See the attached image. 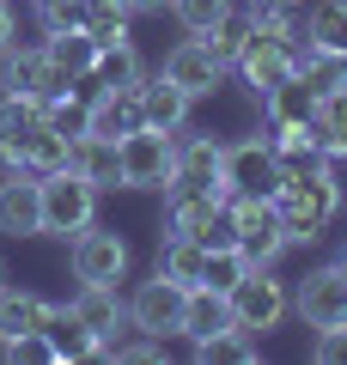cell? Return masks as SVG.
<instances>
[{
  "label": "cell",
  "mask_w": 347,
  "mask_h": 365,
  "mask_svg": "<svg viewBox=\"0 0 347 365\" xmlns=\"http://www.w3.org/2000/svg\"><path fill=\"white\" fill-rule=\"evenodd\" d=\"M274 207H281V225H286V237H293V244H317V237L341 220V177H335V165L281 177Z\"/></svg>",
  "instance_id": "obj_1"
},
{
  "label": "cell",
  "mask_w": 347,
  "mask_h": 365,
  "mask_svg": "<svg viewBox=\"0 0 347 365\" xmlns=\"http://www.w3.org/2000/svg\"><path fill=\"white\" fill-rule=\"evenodd\" d=\"M74 170L91 189H122V140H104V134H79L74 140Z\"/></svg>",
  "instance_id": "obj_22"
},
{
  "label": "cell",
  "mask_w": 347,
  "mask_h": 365,
  "mask_svg": "<svg viewBox=\"0 0 347 365\" xmlns=\"http://www.w3.org/2000/svg\"><path fill=\"white\" fill-rule=\"evenodd\" d=\"M129 19H134L129 6H91V13H86V37L98 43V49H104V43H129L134 37Z\"/></svg>",
  "instance_id": "obj_36"
},
{
  "label": "cell",
  "mask_w": 347,
  "mask_h": 365,
  "mask_svg": "<svg viewBox=\"0 0 347 365\" xmlns=\"http://www.w3.org/2000/svg\"><path fill=\"white\" fill-rule=\"evenodd\" d=\"M0 287H6V262H0Z\"/></svg>",
  "instance_id": "obj_46"
},
{
  "label": "cell",
  "mask_w": 347,
  "mask_h": 365,
  "mask_svg": "<svg viewBox=\"0 0 347 365\" xmlns=\"http://www.w3.org/2000/svg\"><path fill=\"white\" fill-rule=\"evenodd\" d=\"M219 220H226V189H213V182H165V213H159L165 237H207Z\"/></svg>",
  "instance_id": "obj_7"
},
{
  "label": "cell",
  "mask_w": 347,
  "mask_h": 365,
  "mask_svg": "<svg viewBox=\"0 0 347 365\" xmlns=\"http://www.w3.org/2000/svg\"><path fill=\"white\" fill-rule=\"evenodd\" d=\"M268 140H274V165H281V177H298V170L335 165V158L311 140V128H281V134H268Z\"/></svg>",
  "instance_id": "obj_30"
},
{
  "label": "cell",
  "mask_w": 347,
  "mask_h": 365,
  "mask_svg": "<svg viewBox=\"0 0 347 365\" xmlns=\"http://www.w3.org/2000/svg\"><path fill=\"white\" fill-rule=\"evenodd\" d=\"M231 6H238V0H171V19L183 25V37H207Z\"/></svg>",
  "instance_id": "obj_34"
},
{
  "label": "cell",
  "mask_w": 347,
  "mask_h": 365,
  "mask_svg": "<svg viewBox=\"0 0 347 365\" xmlns=\"http://www.w3.org/2000/svg\"><path fill=\"white\" fill-rule=\"evenodd\" d=\"M129 335H134V329H129ZM104 359H122V365H153V359H165V341H153V335L110 341V347H104Z\"/></svg>",
  "instance_id": "obj_38"
},
{
  "label": "cell",
  "mask_w": 347,
  "mask_h": 365,
  "mask_svg": "<svg viewBox=\"0 0 347 365\" xmlns=\"http://www.w3.org/2000/svg\"><path fill=\"white\" fill-rule=\"evenodd\" d=\"M91 6H122V0H86V13H91Z\"/></svg>",
  "instance_id": "obj_44"
},
{
  "label": "cell",
  "mask_w": 347,
  "mask_h": 365,
  "mask_svg": "<svg viewBox=\"0 0 347 365\" xmlns=\"http://www.w3.org/2000/svg\"><path fill=\"white\" fill-rule=\"evenodd\" d=\"M67 311H74L79 323H86L91 335L104 341V347L129 335V299H122L116 287H104V280H79L74 299H67ZM98 359H104V353H98Z\"/></svg>",
  "instance_id": "obj_14"
},
{
  "label": "cell",
  "mask_w": 347,
  "mask_h": 365,
  "mask_svg": "<svg viewBox=\"0 0 347 365\" xmlns=\"http://www.w3.org/2000/svg\"><path fill=\"white\" fill-rule=\"evenodd\" d=\"M219 170H226V140L183 128L177 134V177H171V182H213V189H226Z\"/></svg>",
  "instance_id": "obj_21"
},
{
  "label": "cell",
  "mask_w": 347,
  "mask_h": 365,
  "mask_svg": "<svg viewBox=\"0 0 347 365\" xmlns=\"http://www.w3.org/2000/svg\"><path fill=\"white\" fill-rule=\"evenodd\" d=\"M37 25H43V37H55V31H86V0H37Z\"/></svg>",
  "instance_id": "obj_37"
},
{
  "label": "cell",
  "mask_w": 347,
  "mask_h": 365,
  "mask_svg": "<svg viewBox=\"0 0 347 365\" xmlns=\"http://www.w3.org/2000/svg\"><path fill=\"white\" fill-rule=\"evenodd\" d=\"M311 116H317V91H311L305 73L281 79V86L262 98V122H268V134H281V128H311Z\"/></svg>",
  "instance_id": "obj_19"
},
{
  "label": "cell",
  "mask_w": 347,
  "mask_h": 365,
  "mask_svg": "<svg viewBox=\"0 0 347 365\" xmlns=\"http://www.w3.org/2000/svg\"><path fill=\"white\" fill-rule=\"evenodd\" d=\"M219 329H238V323H231L226 292H213V287H189V304H183V341L219 335Z\"/></svg>",
  "instance_id": "obj_26"
},
{
  "label": "cell",
  "mask_w": 347,
  "mask_h": 365,
  "mask_svg": "<svg viewBox=\"0 0 347 365\" xmlns=\"http://www.w3.org/2000/svg\"><path fill=\"white\" fill-rule=\"evenodd\" d=\"M298 43H305V37H298ZM298 43L256 37V31H250V43H244V55L231 61V73L244 79V86L256 91V98H268V91L281 86V79H293V73H298Z\"/></svg>",
  "instance_id": "obj_12"
},
{
  "label": "cell",
  "mask_w": 347,
  "mask_h": 365,
  "mask_svg": "<svg viewBox=\"0 0 347 365\" xmlns=\"http://www.w3.org/2000/svg\"><path fill=\"white\" fill-rule=\"evenodd\" d=\"M311 140H317L323 153L335 158V165H347V86H341V91H323V98H317Z\"/></svg>",
  "instance_id": "obj_25"
},
{
  "label": "cell",
  "mask_w": 347,
  "mask_h": 365,
  "mask_svg": "<svg viewBox=\"0 0 347 365\" xmlns=\"http://www.w3.org/2000/svg\"><path fill=\"white\" fill-rule=\"evenodd\" d=\"M86 225H98V189L79 177L74 165L43 177V237H79Z\"/></svg>",
  "instance_id": "obj_4"
},
{
  "label": "cell",
  "mask_w": 347,
  "mask_h": 365,
  "mask_svg": "<svg viewBox=\"0 0 347 365\" xmlns=\"http://www.w3.org/2000/svg\"><path fill=\"white\" fill-rule=\"evenodd\" d=\"M305 43L347 55V0H317V6H311V19H305Z\"/></svg>",
  "instance_id": "obj_32"
},
{
  "label": "cell",
  "mask_w": 347,
  "mask_h": 365,
  "mask_svg": "<svg viewBox=\"0 0 347 365\" xmlns=\"http://www.w3.org/2000/svg\"><path fill=\"white\" fill-rule=\"evenodd\" d=\"M13 43H19V19H13V6L0 0V55L13 49Z\"/></svg>",
  "instance_id": "obj_41"
},
{
  "label": "cell",
  "mask_w": 347,
  "mask_h": 365,
  "mask_svg": "<svg viewBox=\"0 0 347 365\" xmlns=\"http://www.w3.org/2000/svg\"><path fill=\"white\" fill-rule=\"evenodd\" d=\"M0 359H37V365H55V347H49V335L43 329H31V335H13V341H0Z\"/></svg>",
  "instance_id": "obj_39"
},
{
  "label": "cell",
  "mask_w": 347,
  "mask_h": 365,
  "mask_svg": "<svg viewBox=\"0 0 347 365\" xmlns=\"http://www.w3.org/2000/svg\"><path fill=\"white\" fill-rule=\"evenodd\" d=\"M43 317H49V299L31 287H0V341H13V335H31V329H43Z\"/></svg>",
  "instance_id": "obj_24"
},
{
  "label": "cell",
  "mask_w": 347,
  "mask_h": 365,
  "mask_svg": "<svg viewBox=\"0 0 347 365\" xmlns=\"http://www.w3.org/2000/svg\"><path fill=\"white\" fill-rule=\"evenodd\" d=\"M189 347H195L201 365H262L256 335H244V329H219V335H201V341H189Z\"/></svg>",
  "instance_id": "obj_28"
},
{
  "label": "cell",
  "mask_w": 347,
  "mask_h": 365,
  "mask_svg": "<svg viewBox=\"0 0 347 365\" xmlns=\"http://www.w3.org/2000/svg\"><path fill=\"white\" fill-rule=\"evenodd\" d=\"M129 13H171V0H122Z\"/></svg>",
  "instance_id": "obj_43"
},
{
  "label": "cell",
  "mask_w": 347,
  "mask_h": 365,
  "mask_svg": "<svg viewBox=\"0 0 347 365\" xmlns=\"http://www.w3.org/2000/svg\"><path fill=\"white\" fill-rule=\"evenodd\" d=\"M177 177V134L134 128L122 134V189H165Z\"/></svg>",
  "instance_id": "obj_8"
},
{
  "label": "cell",
  "mask_w": 347,
  "mask_h": 365,
  "mask_svg": "<svg viewBox=\"0 0 347 365\" xmlns=\"http://www.w3.org/2000/svg\"><path fill=\"white\" fill-rule=\"evenodd\" d=\"M244 6H262V13H298L305 0H244Z\"/></svg>",
  "instance_id": "obj_42"
},
{
  "label": "cell",
  "mask_w": 347,
  "mask_h": 365,
  "mask_svg": "<svg viewBox=\"0 0 347 365\" xmlns=\"http://www.w3.org/2000/svg\"><path fill=\"white\" fill-rule=\"evenodd\" d=\"M207 268V244L201 237H159V274L177 280V287H201Z\"/></svg>",
  "instance_id": "obj_27"
},
{
  "label": "cell",
  "mask_w": 347,
  "mask_h": 365,
  "mask_svg": "<svg viewBox=\"0 0 347 365\" xmlns=\"http://www.w3.org/2000/svg\"><path fill=\"white\" fill-rule=\"evenodd\" d=\"M67 165H74V140H67L61 128H49V116H43V128L31 134L25 165H19V170H31V177L43 182V177H55V170H67Z\"/></svg>",
  "instance_id": "obj_29"
},
{
  "label": "cell",
  "mask_w": 347,
  "mask_h": 365,
  "mask_svg": "<svg viewBox=\"0 0 347 365\" xmlns=\"http://www.w3.org/2000/svg\"><path fill=\"white\" fill-rule=\"evenodd\" d=\"M335 268H341V274H347V250H341V256H335Z\"/></svg>",
  "instance_id": "obj_45"
},
{
  "label": "cell",
  "mask_w": 347,
  "mask_h": 365,
  "mask_svg": "<svg viewBox=\"0 0 347 365\" xmlns=\"http://www.w3.org/2000/svg\"><path fill=\"white\" fill-rule=\"evenodd\" d=\"M244 43H250V13H244V6H231V13L219 19L213 31H207V49H213L226 67L238 61V55H244Z\"/></svg>",
  "instance_id": "obj_35"
},
{
  "label": "cell",
  "mask_w": 347,
  "mask_h": 365,
  "mask_svg": "<svg viewBox=\"0 0 347 365\" xmlns=\"http://www.w3.org/2000/svg\"><path fill=\"white\" fill-rule=\"evenodd\" d=\"M61 86H74V79L55 73V61L43 49H6L0 55V98H37V104H49Z\"/></svg>",
  "instance_id": "obj_13"
},
{
  "label": "cell",
  "mask_w": 347,
  "mask_h": 365,
  "mask_svg": "<svg viewBox=\"0 0 347 365\" xmlns=\"http://www.w3.org/2000/svg\"><path fill=\"white\" fill-rule=\"evenodd\" d=\"M226 220H231V244L244 250L250 268H274V262L293 250L274 195H226Z\"/></svg>",
  "instance_id": "obj_2"
},
{
  "label": "cell",
  "mask_w": 347,
  "mask_h": 365,
  "mask_svg": "<svg viewBox=\"0 0 347 365\" xmlns=\"http://www.w3.org/2000/svg\"><path fill=\"white\" fill-rule=\"evenodd\" d=\"M43 55L55 61V73H61V79H86L91 61H98V43H91L86 31H55V37L43 43Z\"/></svg>",
  "instance_id": "obj_31"
},
{
  "label": "cell",
  "mask_w": 347,
  "mask_h": 365,
  "mask_svg": "<svg viewBox=\"0 0 347 365\" xmlns=\"http://www.w3.org/2000/svg\"><path fill=\"white\" fill-rule=\"evenodd\" d=\"M0 232L6 237H43V182L31 170L0 177Z\"/></svg>",
  "instance_id": "obj_15"
},
{
  "label": "cell",
  "mask_w": 347,
  "mask_h": 365,
  "mask_svg": "<svg viewBox=\"0 0 347 365\" xmlns=\"http://www.w3.org/2000/svg\"><path fill=\"white\" fill-rule=\"evenodd\" d=\"M293 317L305 329H329V323H347V274L335 262H317L311 274L293 280Z\"/></svg>",
  "instance_id": "obj_10"
},
{
  "label": "cell",
  "mask_w": 347,
  "mask_h": 365,
  "mask_svg": "<svg viewBox=\"0 0 347 365\" xmlns=\"http://www.w3.org/2000/svg\"><path fill=\"white\" fill-rule=\"evenodd\" d=\"M43 335H49V347H55V365H79V359H98V353H104V341L91 335V329L79 323L67 304H49Z\"/></svg>",
  "instance_id": "obj_20"
},
{
  "label": "cell",
  "mask_w": 347,
  "mask_h": 365,
  "mask_svg": "<svg viewBox=\"0 0 347 365\" xmlns=\"http://www.w3.org/2000/svg\"><path fill=\"white\" fill-rule=\"evenodd\" d=\"M146 128L141 122V86H110V91H91V128L104 140H122V134Z\"/></svg>",
  "instance_id": "obj_18"
},
{
  "label": "cell",
  "mask_w": 347,
  "mask_h": 365,
  "mask_svg": "<svg viewBox=\"0 0 347 365\" xmlns=\"http://www.w3.org/2000/svg\"><path fill=\"white\" fill-rule=\"evenodd\" d=\"M141 79H146V67H141V49H134V37H129V43H104L98 61H91V73L79 79V86L110 91V86H141Z\"/></svg>",
  "instance_id": "obj_23"
},
{
  "label": "cell",
  "mask_w": 347,
  "mask_h": 365,
  "mask_svg": "<svg viewBox=\"0 0 347 365\" xmlns=\"http://www.w3.org/2000/svg\"><path fill=\"white\" fill-rule=\"evenodd\" d=\"M226 304H231V323L262 341L268 329H281L286 317H293V287H286L274 268H250L244 280L226 292Z\"/></svg>",
  "instance_id": "obj_3"
},
{
  "label": "cell",
  "mask_w": 347,
  "mask_h": 365,
  "mask_svg": "<svg viewBox=\"0 0 347 365\" xmlns=\"http://www.w3.org/2000/svg\"><path fill=\"white\" fill-rule=\"evenodd\" d=\"M67 268H74V280H104V287H122L134 268V250L122 232H110V225H86L79 237H67Z\"/></svg>",
  "instance_id": "obj_5"
},
{
  "label": "cell",
  "mask_w": 347,
  "mask_h": 365,
  "mask_svg": "<svg viewBox=\"0 0 347 365\" xmlns=\"http://www.w3.org/2000/svg\"><path fill=\"white\" fill-rule=\"evenodd\" d=\"M183 304H189V287H177V280H165L153 268V280H141L129 292V329L134 335H153V341H177L183 335Z\"/></svg>",
  "instance_id": "obj_6"
},
{
  "label": "cell",
  "mask_w": 347,
  "mask_h": 365,
  "mask_svg": "<svg viewBox=\"0 0 347 365\" xmlns=\"http://www.w3.org/2000/svg\"><path fill=\"white\" fill-rule=\"evenodd\" d=\"M311 359L317 365H347V323L311 329Z\"/></svg>",
  "instance_id": "obj_40"
},
{
  "label": "cell",
  "mask_w": 347,
  "mask_h": 365,
  "mask_svg": "<svg viewBox=\"0 0 347 365\" xmlns=\"http://www.w3.org/2000/svg\"><path fill=\"white\" fill-rule=\"evenodd\" d=\"M189 110H195V98L177 86V79H165V73H146L141 79V122H146V128L183 134V128H189Z\"/></svg>",
  "instance_id": "obj_16"
},
{
  "label": "cell",
  "mask_w": 347,
  "mask_h": 365,
  "mask_svg": "<svg viewBox=\"0 0 347 365\" xmlns=\"http://www.w3.org/2000/svg\"><path fill=\"white\" fill-rule=\"evenodd\" d=\"M226 195H274L281 189V165H274V140L268 134H244V140H226Z\"/></svg>",
  "instance_id": "obj_9"
},
{
  "label": "cell",
  "mask_w": 347,
  "mask_h": 365,
  "mask_svg": "<svg viewBox=\"0 0 347 365\" xmlns=\"http://www.w3.org/2000/svg\"><path fill=\"white\" fill-rule=\"evenodd\" d=\"M250 274V262H244V250L238 244H213L207 250V268H201V287H213V292H231L238 280Z\"/></svg>",
  "instance_id": "obj_33"
},
{
  "label": "cell",
  "mask_w": 347,
  "mask_h": 365,
  "mask_svg": "<svg viewBox=\"0 0 347 365\" xmlns=\"http://www.w3.org/2000/svg\"><path fill=\"white\" fill-rule=\"evenodd\" d=\"M159 73H165V79H177V86L195 98V104H201V98H213V91L226 86V73H231V67L219 61L213 49H207V37H183V43H171V49H165Z\"/></svg>",
  "instance_id": "obj_11"
},
{
  "label": "cell",
  "mask_w": 347,
  "mask_h": 365,
  "mask_svg": "<svg viewBox=\"0 0 347 365\" xmlns=\"http://www.w3.org/2000/svg\"><path fill=\"white\" fill-rule=\"evenodd\" d=\"M43 128V104L37 98H0V177L25 165L31 134Z\"/></svg>",
  "instance_id": "obj_17"
}]
</instances>
